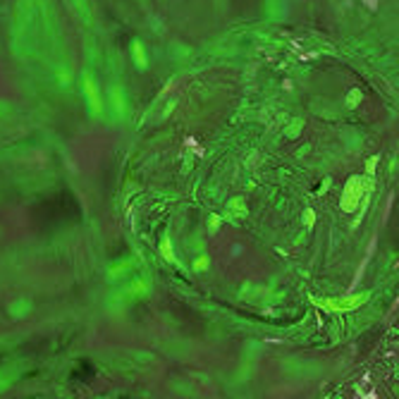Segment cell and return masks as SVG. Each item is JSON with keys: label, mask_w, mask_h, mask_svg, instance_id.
<instances>
[{"label": "cell", "mask_w": 399, "mask_h": 399, "mask_svg": "<svg viewBox=\"0 0 399 399\" xmlns=\"http://www.w3.org/2000/svg\"><path fill=\"white\" fill-rule=\"evenodd\" d=\"M363 3H366L371 10H375V5H378V0H363Z\"/></svg>", "instance_id": "6da1fadb"}]
</instances>
